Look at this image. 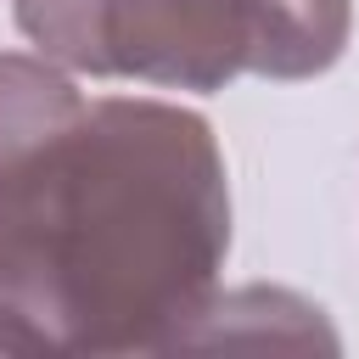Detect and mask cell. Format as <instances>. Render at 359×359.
<instances>
[{
  "label": "cell",
  "mask_w": 359,
  "mask_h": 359,
  "mask_svg": "<svg viewBox=\"0 0 359 359\" xmlns=\"http://www.w3.org/2000/svg\"><path fill=\"white\" fill-rule=\"evenodd\" d=\"M224 252L213 123L151 95H95L0 180V353L180 348Z\"/></svg>",
  "instance_id": "1"
},
{
  "label": "cell",
  "mask_w": 359,
  "mask_h": 359,
  "mask_svg": "<svg viewBox=\"0 0 359 359\" xmlns=\"http://www.w3.org/2000/svg\"><path fill=\"white\" fill-rule=\"evenodd\" d=\"M247 22L258 79H314L348 50L353 0H247Z\"/></svg>",
  "instance_id": "4"
},
{
  "label": "cell",
  "mask_w": 359,
  "mask_h": 359,
  "mask_svg": "<svg viewBox=\"0 0 359 359\" xmlns=\"http://www.w3.org/2000/svg\"><path fill=\"white\" fill-rule=\"evenodd\" d=\"M22 39L90 79L224 90L252 73L247 0H11Z\"/></svg>",
  "instance_id": "2"
},
{
  "label": "cell",
  "mask_w": 359,
  "mask_h": 359,
  "mask_svg": "<svg viewBox=\"0 0 359 359\" xmlns=\"http://www.w3.org/2000/svg\"><path fill=\"white\" fill-rule=\"evenodd\" d=\"M84 107L90 101L62 62L0 50V180L17 174L34 151H45Z\"/></svg>",
  "instance_id": "3"
}]
</instances>
